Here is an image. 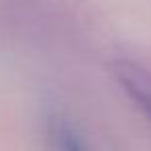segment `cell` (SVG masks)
<instances>
[{"mask_svg": "<svg viewBox=\"0 0 151 151\" xmlns=\"http://www.w3.org/2000/svg\"><path fill=\"white\" fill-rule=\"evenodd\" d=\"M52 139H54V149L56 151H91L89 145L83 141V137L62 118L54 120Z\"/></svg>", "mask_w": 151, "mask_h": 151, "instance_id": "2", "label": "cell"}, {"mask_svg": "<svg viewBox=\"0 0 151 151\" xmlns=\"http://www.w3.org/2000/svg\"><path fill=\"white\" fill-rule=\"evenodd\" d=\"M112 73L122 91L151 124V68L134 60H116Z\"/></svg>", "mask_w": 151, "mask_h": 151, "instance_id": "1", "label": "cell"}]
</instances>
